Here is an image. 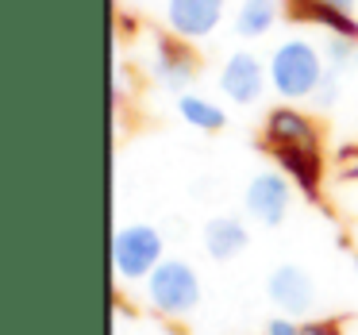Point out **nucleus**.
<instances>
[{"instance_id": "1", "label": "nucleus", "mask_w": 358, "mask_h": 335, "mask_svg": "<svg viewBox=\"0 0 358 335\" xmlns=\"http://www.w3.org/2000/svg\"><path fill=\"white\" fill-rule=\"evenodd\" d=\"M266 70H270V89L281 97V101H289V104L312 101V93L320 89V81L327 78L324 50H320L316 43L301 39V35L278 43V47L270 50Z\"/></svg>"}, {"instance_id": "2", "label": "nucleus", "mask_w": 358, "mask_h": 335, "mask_svg": "<svg viewBox=\"0 0 358 335\" xmlns=\"http://www.w3.org/2000/svg\"><path fill=\"white\" fill-rule=\"evenodd\" d=\"M147 308L162 320H185L201 304V278L185 258H162L143 281Z\"/></svg>"}, {"instance_id": "3", "label": "nucleus", "mask_w": 358, "mask_h": 335, "mask_svg": "<svg viewBox=\"0 0 358 335\" xmlns=\"http://www.w3.org/2000/svg\"><path fill=\"white\" fill-rule=\"evenodd\" d=\"M166 258V239L155 224H124L112 235V273L120 281H147L150 270Z\"/></svg>"}, {"instance_id": "4", "label": "nucleus", "mask_w": 358, "mask_h": 335, "mask_svg": "<svg viewBox=\"0 0 358 335\" xmlns=\"http://www.w3.org/2000/svg\"><path fill=\"white\" fill-rule=\"evenodd\" d=\"M147 70L162 89L185 93V89L196 81V70H201V66H196V55H193V47H189L185 39H178V35L166 31V35H155V39H150Z\"/></svg>"}, {"instance_id": "5", "label": "nucleus", "mask_w": 358, "mask_h": 335, "mask_svg": "<svg viewBox=\"0 0 358 335\" xmlns=\"http://www.w3.org/2000/svg\"><path fill=\"white\" fill-rule=\"evenodd\" d=\"M293 181L285 178L281 170H262L250 178L247 193H243V208L255 224L262 227H278L285 224L289 208H293Z\"/></svg>"}, {"instance_id": "6", "label": "nucleus", "mask_w": 358, "mask_h": 335, "mask_svg": "<svg viewBox=\"0 0 358 335\" xmlns=\"http://www.w3.org/2000/svg\"><path fill=\"white\" fill-rule=\"evenodd\" d=\"M227 16V0H166L162 20L166 31L185 43H201L216 35V27Z\"/></svg>"}, {"instance_id": "7", "label": "nucleus", "mask_w": 358, "mask_h": 335, "mask_svg": "<svg viewBox=\"0 0 358 335\" xmlns=\"http://www.w3.org/2000/svg\"><path fill=\"white\" fill-rule=\"evenodd\" d=\"M266 85H270V70H266V62L258 55H250V50H235V55H227V62L220 66V93L227 97L231 104H258L266 93Z\"/></svg>"}, {"instance_id": "8", "label": "nucleus", "mask_w": 358, "mask_h": 335, "mask_svg": "<svg viewBox=\"0 0 358 335\" xmlns=\"http://www.w3.org/2000/svg\"><path fill=\"white\" fill-rule=\"evenodd\" d=\"M262 143H266V150H273V147H320V127L308 112L293 108V104H278V108L266 112Z\"/></svg>"}, {"instance_id": "9", "label": "nucleus", "mask_w": 358, "mask_h": 335, "mask_svg": "<svg viewBox=\"0 0 358 335\" xmlns=\"http://www.w3.org/2000/svg\"><path fill=\"white\" fill-rule=\"evenodd\" d=\"M266 293L285 316H304L316 304V285L301 266H278L266 278Z\"/></svg>"}, {"instance_id": "10", "label": "nucleus", "mask_w": 358, "mask_h": 335, "mask_svg": "<svg viewBox=\"0 0 358 335\" xmlns=\"http://www.w3.org/2000/svg\"><path fill=\"white\" fill-rule=\"evenodd\" d=\"M270 155H273V162H278V170L285 173L308 201H316L320 181H324V155H320V147H273Z\"/></svg>"}, {"instance_id": "11", "label": "nucleus", "mask_w": 358, "mask_h": 335, "mask_svg": "<svg viewBox=\"0 0 358 335\" xmlns=\"http://www.w3.org/2000/svg\"><path fill=\"white\" fill-rule=\"evenodd\" d=\"M201 243H204V255L212 262H231L247 250L250 243V231L239 216H212L201 231Z\"/></svg>"}, {"instance_id": "12", "label": "nucleus", "mask_w": 358, "mask_h": 335, "mask_svg": "<svg viewBox=\"0 0 358 335\" xmlns=\"http://www.w3.org/2000/svg\"><path fill=\"white\" fill-rule=\"evenodd\" d=\"M278 4L281 0H239V8H235V35L239 39H262L278 24Z\"/></svg>"}, {"instance_id": "13", "label": "nucleus", "mask_w": 358, "mask_h": 335, "mask_svg": "<svg viewBox=\"0 0 358 335\" xmlns=\"http://www.w3.org/2000/svg\"><path fill=\"white\" fill-rule=\"evenodd\" d=\"M178 112L189 127H196V131H220V127L227 124L224 108H220L216 101H208V97H201V93H178Z\"/></svg>"}, {"instance_id": "14", "label": "nucleus", "mask_w": 358, "mask_h": 335, "mask_svg": "<svg viewBox=\"0 0 358 335\" xmlns=\"http://www.w3.org/2000/svg\"><path fill=\"white\" fill-rule=\"evenodd\" d=\"M320 50H324V62H327L331 73H343V70H350V66L358 62V43L343 39V35H327Z\"/></svg>"}, {"instance_id": "15", "label": "nucleus", "mask_w": 358, "mask_h": 335, "mask_svg": "<svg viewBox=\"0 0 358 335\" xmlns=\"http://www.w3.org/2000/svg\"><path fill=\"white\" fill-rule=\"evenodd\" d=\"M335 101H339V73L327 70V78L320 81V89L312 93V101H308V104H316V108H331Z\"/></svg>"}, {"instance_id": "16", "label": "nucleus", "mask_w": 358, "mask_h": 335, "mask_svg": "<svg viewBox=\"0 0 358 335\" xmlns=\"http://www.w3.org/2000/svg\"><path fill=\"white\" fill-rule=\"evenodd\" d=\"M262 335H304V324H296V316H278L266 324Z\"/></svg>"}, {"instance_id": "17", "label": "nucleus", "mask_w": 358, "mask_h": 335, "mask_svg": "<svg viewBox=\"0 0 358 335\" xmlns=\"http://www.w3.org/2000/svg\"><path fill=\"white\" fill-rule=\"evenodd\" d=\"M304 335H339L335 320H304Z\"/></svg>"}, {"instance_id": "18", "label": "nucleus", "mask_w": 358, "mask_h": 335, "mask_svg": "<svg viewBox=\"0 0 358 335\" xmlns=\"http://www.w3.org/2000/svg\"><path fill=\"white\" fill-rule=\"evenodd\" d=\"M327 8H339V12H358V0H320Z\"/></svg>"}, {"instance_id": "19", "label": "nucleus", "mask_w": 358, "mask_h": 335, "mask_svg": "<svg viewBox=\"0 0 358 335\" xmlns=\"http://www.w3.org/2000/svg\"><path fill=\"white\" fill-rule=\"evenodd\" d=\"M347 178H350V181H358V147L350 150V158H347Z\"/></svg>"}]
</instances>
